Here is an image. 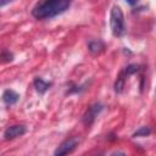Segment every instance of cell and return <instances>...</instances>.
I'll use <instances>...</instances> for the list:
<instances>
[{
	"instance_id": "cell-1",
	"label": "cell",
	"mask_w": 156,
	"mask_h": 156,
	"mask_svg": "<svg viewBox=\"0 0 156 156\" xmlns=\"http://www.w3.org/2000/svg\"><path fill=\"white\" fill-rule=\"evenodd\" d=\"M73 0H41L32 9V16L37 20H50L67 11Z\"/></svg>"
},
{
	"instance_id": "cell-2",
	"label": "cell",
	"mask_w": 156,
	"mask_h": 156,
	"mask_svg": "<svg viewBox=\"0 0 156 156\" xmlns=\"http://www.w3.org/2000/svg\"><path fill=\"white\" fill-rule=\"evenodd\" d=\"M110 29L115 38H122L127 32L124 16L118 5H113L110 10Z\"/></svg>"
},
{
	"instance_id": "cell-3",
	"label": "cell",
	"mask_w": 156,
	"mask_h": 156,
	"mask_svg": "<svg viewBox=\"0 0 156 156\" xmlns=\"http://www.w3.org/2000/svg\"><path fill=\"white\" fill-rule=\"evenodd\" d=\"M102 110H104V105L101 102H95V104L90 105L85 110V112L83 113V116H82L83 124L85 127H90L94 123V121L96 119V117L102 112Z\"/></svg>"
},
{
	"instance_id": "cell-4",
	"label": "cell",
	"mask_w": 156,
	"mask_h": 156,
	"mask_svg": "<svg viewBox=\"0 0 156 156\" xmlns=\"http://www.w3.org/2000/svg\"><path fill=\"white\" fill-rule=\"evenodd\" d=\"M79 144V139L77 136H71L66 140H63L54 151L55 156H62V155H68L76 150V147Z\"/></svg>"
},
{
	"instance_id": "cell-5",
	"label": "cell",
	"mask_w": 156,
	"mask_h": 156,
	"mask_svg": "<svg viewBox=\"0 0 156 156\" xmlns=\"http://www.w3.org/2000/svg\"><path fill=\"white\" fill-rule=\"evenodd\" d=\"M27 132V127L23 126V124H13V126H10L5 129L4 132V139L5 140H12V139H16L18 136H22L24 135Z\"/></svg>"
},
{
	"instance_id": "cell-6",
	"label": "cell",
	"mask_w": 156,
	"mask_h": 156,
	"mask_svg": "<svg viewBox=\"0 0 156 156\" xmlns=\"http://www.w3.org/2000/svg\"><path fill=\"white\" fill-rule=\"evenodd\" d=\"M18 100H20V94L13 89H6L1 95V101L6 106H13L15 104L18 102Z\"/></svg>"
},
{
	"instance_id": "cell-7",
	"label": "cell",
	"mask_w": 156,
	"mask_h": 156,
	"mask_svg": "<svg viewBox=\"0 0 156 156\" xmlns=\"http://www.w3.org/2000/svg\"><path fill=\"white\" fill-rule=\"evenodd\" d=\"M106 45L101 39H91L88 43V50L93 55H99L105 50Z\"/></svg>"
},
{
	"instance_id": "cell-8",
	"label": "cell",
	"mask_w": 156,
	"mask_h": 156,
	"mask_svg": "<svg viewBox=\"0 0 156 156\" xmlns=\"http://www.w3.org/2000/svg\"><path fill=\"white\" fill-rule=\"evenodd\" d=\"M33 85H34V88H35V90L39 93V94H45L49 89H50V87L52 85V83L51 82H46V80H44L43 78H40V77H35L34 78V80H33Z\"/></svg>"
},
{
	"instance_id": "cell-9",
	"label": "cell",
	"mask_w": 156,
	"mask_h": 156,
	"mask_svg": "<svg viewBox=\"0 0 156 156\" xmlns=\"http://www.w3.org/2000/svg\"><path fill=\"white\" fill-rule=\"evenodd\" d=\"M126 78H127V76H126L124 72L122 71V72L118 74L117 79H116V82H115V85H113L115 91H116L117 94H121V93L123 91L124 85H126Z\"/></svg>"
},
{
	"instance_id": "cell-10",
	"label": "cell",
	"mask_w": 156,
	"mask_h": 156,
	"mask_svg": "<svg viewBox=\"0 0 156 156\" xmlns=\"http://www.w3.org/2000/svg\"><path fill=\"white\" fill-rule=\"evenodd\" d=\"M88 85H89L88 82L84 83V84H79V85H77V84H71V87L67 89L66 94H67V95H71V94H80V93H83V91L87 89Z\"/></svg>"
},
{
	"instance_id": "cell-11",
	"label": "cell",
	"mask_w": 156,
	"mask_h": 156,
	"mask_svg": "<svg viewBox=\"0 0 156 156\" xmlns=\"http://www.w3.org/2000/svg\"><path fill=\"white\" fill-rule=\"evenodd\" d=\"M151 134V129H150V127H147V126H143V127H140L139 129H136L134 133H133V138H139V136H147V135H150Z\"/></svg>"
},
{
	"instance_id": "cell-12",
	"label": "cell",
	"mask_w": 156,
	"mask_h": 156,
	"mask_svg": "<svg viewBox=\"0 0 156 156\" xmlns=\"http://www.w3.org/2000/svg\"><path fill=\"white\" fill-rule=\"evenodd\" d=\"M13 60V54L6 49L1 50L0 51V62L1 63H7V62H11Z\"/></svg>"
},
{
	"instance_id": "cell-13",
	"label": "cell",
	"mask_w": 156,
	"mask_h": 156,
	"mask_svg": "<svg viewBox=\"0 0 156 156\" xmlns=\"http://www.w3.org/2000/svg\"><path fill=\"white\" fill-rule=\"evenodd\" d=\"M139 69H140V68H139V65H136V63H130V65H128V66L123 69V72H124V74L128 77V76H130V74L136 73Z\"/></svg>"
},
{
	"instance_id": "cell-14",
	"label": "cell",
	"mask_w": 156,
	"mask_h": 156,
	"mask_svg": "<svg viewBox=\"0 0 156 156\" xmlns=\"http://www.w3.org/2000/svg\"><path fill=\"white\" fill-rule=\"evenodd\" d=\"M13 0H0V9L1 7H4V6H6V5H9L10 2H12Z\"/></svg>"
},
{
	"instance_id": "cell-15",
	"label": "cell",
	"mask_w": 156,
	"mask_h": 156,
	"mask_svg": "<svg viewBox=\"0 0 156 156\" xmlns=\"http://www.w3.org/2000/svg\"><path fill=\"white\" fill-rule=\"evenodd\" d=\"M124 1H126L128 5L134 6V5H136V4H138V1H139V0H124Z\"/></svg>"
}]
</instances>
